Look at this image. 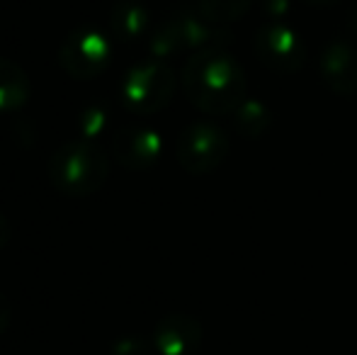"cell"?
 I'll list each match as a JSON object with an SVG mask.
<instances>
[{
  "label": "cell",
  "instance_id": "obj_3",
  "mask_svg": "<svg viewBox=\"0 0 357 355\" xmlns=\"http://www.w3.org/2000/svg\"><path fill=\"white\" fill-rule=\"evenodd\" d=\"M173 86L175 78L168 66L158 61L139 63L124 76L122 103L137 114H153L170 100Z\"/></svg>",
  "mask_w": 357,
  "mask_h": 355
},
{
  "label": "cell",
  "instance_id": "obj_12",
  "mask_svg": "<svg viewBox=\"0 0 357 355\" xmlns=\"http://www.w3.org/2000/svg\"><path fill=\"white\" fill-rule=\"evenodd\" d=\"M8 322H10V304H8V299H5V294L0 292V333L5 331Z\"/></svg>",
  "mask_w": 357,
  "mask_h": 355
},
{
  "label": "cell",
  "instance_id": "obj_4",
  "mask_svg": "<svg viewBox=\"0 0 357 355\" xmlns=\"http://www.w3.org/2000/svg\"><path fill=\"white\" fill-rule=\"evenodd\" d=\"M112 61V42L98 29H75L59 49V63L78 81L98 78Z\"/></svg>",
  "mask_w": 357,
  "mask_h": 355
},
{
  "label": "cell",
  "instance_id": "obj_7",
  "mask_svg": "<svg viewBox=\"0 0 357 355\" xmlns=\"http://www.w3.org/2000/svg\"><path fill=\"white\" fill-rule=\"evenodd\" d=\"M199 328L188 317H168L158 324L153 333V343L163 355H185L197 343Z\"/></svg>",
  "mask_w": 357,
  "mask_h": 355
},
{
  "label": "cell",
  "instance_id": "obj_9",
  "mask_svg": "<svg viewBox=\"0 0 357 355\" xmlns=\"http://www.w3.org/2000/svg\"><path fill=\"white\" fill-rule=\"evenodd\" d=\"M151 17L149 13L139 3H119L112 10V17H109V27H112L114 37L119 42H137L149 32Z\"/></svg>",
  "mask_w": 357,
  "mask_h": 355
},
{
  "label": "cell",
  "instance_id": "obj_5",
  "mask_svg": "<svg viewBox=\"0 0 357 355\" xmlns=\"http://www.w3.org/2000/svg\"><path fill=\"white\" fill-rule=\"evenodd\" d=\"M226 153V139L209 124H192L178 139V161L190 173H207L221 163Z\"/></svg>",
  "mask_w": 357,
  "mask_h": 355
},
{
  "label": "cell",
  "instance_id": "obj_2",
  "mask_svg": "<svg viewBox=\"0 0 357 355\" xmlns=\"http://www.w3.org/2000/svg\"><path fill=\"white\" fill-rule=\"evenodd\" d=\"M107 173L109 161L100 144H90L83 139L61 144L49 163V178L54 188L68 197H88L98 192L107 180Z\"/></svg>",
  "mask_w": 357,
  "mask_h": 355
},
{
  "label": "cell",
  "instance_id": "obj_6",
  "mask_svg": "<svg viewBox=\"0 0 357 355\" xmlns=\"http://www.w3.org/2000/svg\"><path fill=\"white\" fill-rule=\"evenodd\" d=\"M163 139L146 127H122L112 134V156L124 168H149L158 161Z\"/></svg>",
  "mask_w": 357,
  "mask_h": 355
},
{
  "label": "cell",
  "instance_id": "obj_11",
  "mask_svg": "<svg viewBox=\"0 0 357 355\" xmlns=\"http://www.w3.org/2000/svg\"><path fill=\"white\" fill-rule=\"evenodd\" d=\"M245 3V0H241ZM202 10L212 17H231V15L241 13L238 0H202Z\"/></svg>",
  "mask_w": 357,
  "mask_h": 355
},
{
  "label": "cell",
  "instance_id": "obj_8",
  "mask_svg": "<svg viewBox=\"0 0 357 355\" xmlns=\"http://www.w3.org/2000/svg\"><path fill=\"white\" fill-rule=\"evenodd\" d=\"M29 78L10 59H0V112H15L29 100Z\"/></svg>",
  "mask_w": 357,
  "mask_h": 355
},
{
  "label": "cell",
  "instance_id": "obj_13",
  "mask_svg": "<svg viewBox=\"0 0 357 355\" xmlns=\"http://www.w3.org/2000/svg\"><path fill=\"white\" fill-rule=\"evenodd\" d=\"M10 232H13V229H10V222L0 214V251H3L5 243L10 241Z\"/></svg>",
  "mask_w": 357,
  "mask_h": 355
},
{
  "label": "cell",
  "instance_id": "obj_10",
  "mask_svg": "<svg viewBox=\"0 0 357 355\" xmlns=\"http://www.w3.org/2000/svg\"><path fill=\"white\" fill-rule=\"evenodd\" d=\"M75 129H78V139L90 144H100L105 137H112V119H109V112L102 105L93 103L85 109H80Z\"/></svg>",
  "mask_w": 357,
  "mask_h": 355
},
{
  "label": "cell",
  "instance_id": "obj_1",
  "mask_svg": "<svg viewBox=\"0 0 357 355\" xmlns=\"http://www.w3.org/2000/svg\"><path fill=\"white\" fill-rule=\"evenodd\" d=\"M185 90L190 100L204 112H229L241 100V71L231 59L224 54H197L192 61L185 66L183 76Z\"/></svg>",
  "mask_w": 357,
  "mask_h": 355
},
{
  "label": "cell",
  "instance_id": "obj_14",
  "mask_svg": "<svg viewBox=\"0 0 357 355\" xmlns=\"http://www.w3.org/2000/svg\"><path fill=\"white\" fill-rule=\"evenodd\" d=\"M319 3H326V0H319Z\"/></svg>",
  "mask_w": 357,
  "mask_h": 355
}]
</instances>
